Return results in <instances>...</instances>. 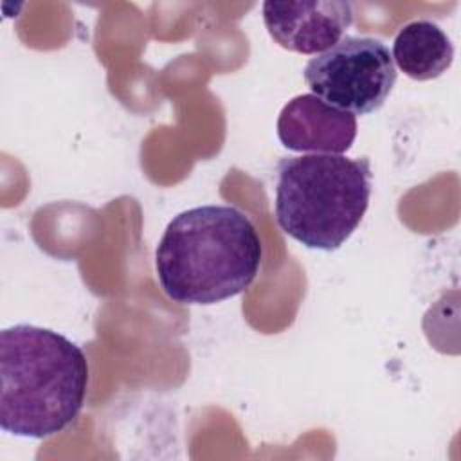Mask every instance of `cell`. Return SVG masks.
I'll return each mask as SVG.
<instances>
[{
    "instance_id": "obj_6",
    "label": "cell",
    "mask_w": 461,
    "mask_h": 461,
    "mask_svg": "<svg viewBox=\"0 0 461 461\" xmlns=\"http://www.w3.org/2000/svg\"><path fill=\"white\" fill-rule=\"evenodd\" d=\"M277 137L292 151L342 155L357 137V119L313 94H301L283 106Z\"/></svg>"
},
{
    "instance_id": "obj_7",
    "label": "cell",
    "mask_w": 461,
    "mask_h": 461,
    "mask_svg": "<svg viewBox=\"0 0 461 461\" xmlns=\"http://www.w3.org/2000/svg\"><path fill=\"white\" fill-rule=\"evenodd\" d=\"M393 61L416 81H429L452 65L454 45L445 31L430 20H414L403 25L393 41Z\"/></svg>"
},
{
    "instance_id": "obj_3",
    "label": "cell",
    "mask_w": 461,
    "mask_h": 461,
    "mask_svg": "<svg viewBox=\"0 0 461 461\" xmlns=\"http://www.w3.org/2000/svg\"><path fill=\"white\" fill-rule=\"evenodd\" d=\"M371 196L367 158L312 153L277 164L276 221L308 249L337 250L360 225Z\"/></svg>"
},
{
    "instance_id": "obj_4",
    "label": "cell",
    "mask_w": 461,
    "mask_h": 461,
    "mask_svg": "<svg viewBox=\"0 0 461 461\" xmlns=\"http://www.w3.org/2000/svg\"><path fill=\"white\" fill-rule=\"evenodd\" d=\"M308 88L324 103L366 115L382 108L396 83L387 45L369 36H346L304 67Z\"/></svg>"
},
{
    "instance_id": "obj_2",
    "label": "cell",
    "mask_w": 461,
    "mask_h": 461,
    "mask_svg": "<svg viewBox=\"0 0 461 461\" xmlns=\"http://www.w3.org/2000/svg\"><path fill=\"white\" fill-rule=\"evenodd\" d=\"M88 364L65 335L32 324L0 331V427L22 438L63 432L83 409Z\"/></svg>"
},
{
    "instance_id": "obj_5",
    "label": "cell",
    "mask_w": 461,
    "mask_h": 461,
    "mask_svg": "<svg viewBox=\"0 0 461 461\" xmlns=\"http://www.w3.org/2000/svg\"><path fill=\"white\" fill-rule=\"evenodd\" d=\"M263 22L268 34L283 49L317 54L342 40L353 22V4L344 0L265 2Z\"/></svg>"
},
{
    "instance_id": "obj_1",
    "label": "cell",
    "mask_w": 461,
    "mask_h": 461,
    "mask_svg": "<svg viewBox=\"0 0 461 461\" xmlns=\"http://www.w3.org/2000/svg\"><path fill=\"white\" fill-rule=\"evenodd\" d=\"M263 247L254 223L232 205H200L176 214L155 252L164 294L180 304H214L247 290Z\"/></svg>"
}]
</instances>
